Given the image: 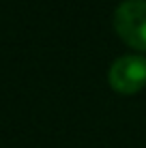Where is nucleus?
I'll return each mask as SVG.
<instances>
[{
  "mask_svg": "<svg viewBox=\"0 0 146 148\" xmlns=\"http://www.w3.org/2000/svg\"><path fill=\"white\" fill-rule=\"evenodd\" d=\"M110 86L118 95H135L146 86V56L144 54H125L116 58L108 73Z\"/></svg>",
  "mask_w": 146,
  "mask_h": 148,
  "instance_id": "obj_2",
  "label": "nucleus"
},
{
  "mask_svg": "<svg viewBox=\"0 0 146 148\" xmlns=\"http://www.w3.org/2000/svg\"><path fill=\"white\" fill-rule=\"evenodd\" d=\"M114 30L125 45L146 54V0H125L114 11Z\"/></svg>",
  "mask_w": 146,
  "mask_h": 148,
  "instance_id": "obj_1",
  "label": "nucleus"
}]
</instances>
